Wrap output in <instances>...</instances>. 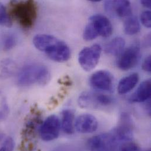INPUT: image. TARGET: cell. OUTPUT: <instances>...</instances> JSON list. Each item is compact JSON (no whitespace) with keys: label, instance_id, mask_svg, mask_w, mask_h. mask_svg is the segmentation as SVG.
<instances>
[{"label":"cell","instance_id":"13","mask_svg":"<svg viewBox=\"0 0 151 151\" xmlns=\"http://www.w3.org/2000/svg\"><path fill=\"white\" fill-rule=\"evenodd\" d=\"M151 81L150 79L145 80L138 86L137 91L130 98L132 102L141 103L149 100L151 98Z\"/></svg>","mask_w":151,"mask_h":151},{"label":"cell","instance_id":"1","mask_svg":"<svg viewBox=\"0 0 151 151\" xmlns=\"http://www.w3.org/2000/svg\"><path fill=\"white\" fill-rule=\"evenodd\" d=\"M11 17L14 18L24 28L29 29L34 25L38 14L36 3L33 1L11 2Z\"/></svg>","mask_w":151,"mask_h":151},{"label":"cell","instance_id":"7","mask_svg":"<svg viewBox=\"0 0 151 151\" xmlns=\"http://www.w3.org/2000/svg\"><path fill=\"white\" fill-rule=\"evenodd\" d=\"M140 57V46L135 42L123 52L117 61L118 67L122 71L134 68L138 63Z\"/></svg>","mask_w":151,"mask_h":151},{"label":"cell","instance_id":"22","mask_svg":"<svg viewBox=\"0 0 151 151\" xmlns=\"http://www.w3.org/2000/svg\"><path fill=\"white\" fill-rule=\"evenodd\" d=\"M9 112V108L6 100L3 99L0 106V121L5 119Z\"/></svg>","mask_w":151,"mask_h":151},{"label":"cell","instance_id":"15","mask_svg":"<svg viewBox=\"0 0 151 151\" xmlns=\"http://www.w3.org/2000/svg\"><path fill=\"white\" fill-rule=\"evenodd\" d=\"M61 126L63 131L67 134H72L75 129L74 112L70 109H65L62 112Z\"/></svg>","mask_w":151,"mask_h":151},{"label":"cell","instance_id":"5","mask_svg":"<svg viewBox=\"0 0 151 151\" xmlns=\"http://www.w3.org/2000/svg\"><path fill=\"white\" fill-rule=\"evenodd\" d=\"M44 52L50 59L58 63L68 61L71 56L69 47L58 38H56Z\"/></svg>","mask_w":151,"mask_h":151},{"label":"cell","instance_id":"21","mask_svg":"<svg viewBox=\"0 0 151 151\" xmlns=\"http://www.w3.org/2000/svg\"><path fill=\"white\" fill-rule=\"evenodd\" d=\"M17 42L15 37L12 35H7L3 41V48L5 51H9L13 48Z\"/></svg>","mask_w":151,"mask_h":151},{"label":"cell","instance_id":"2","mask_svg":"<svg viewBox=\"0 0 151 151\" xmlns=\"http://www.w3.org/2000/svg\"><path fill=\"white\" fill-rule=\"evenodd\" d=\"M50 73L46 66L32 64L28 65L19 72L17 81L19 85L28 86L34 83L44 85L50 79Z\"/></svg>","mask_w":151,"mask_h":151},{"label":"cell","instance_id":"18","mask_svg":"<svg viewBox=\"0 0 151 151\" xmlns=\"http://www.w3.org/2000/svg\"><path fill=\"white\" fill-rule=\"evenodd\" d=\"M124 31L126 34L134 35L140 31V24L138 18L135 16L128 17L124 22Z\"/></svg>","mask_w":151,"mask_h":151},{"label":"cell","instance_id":"8","mask_svg":"<svg viewBox=\"0 0 151 151\" xmlns=\"http://www.w3.org/2000/svg\"><path fill=\"white\" fill-rule=\"evenodd\" d=\"M90 84L94 89L110 91L112 89L113 78L110 73L100 70L94 73L90 78Z\"/></svg>","mask_w":151,"mask_h":151},{"label":"cell","instance_id":"6","mask_svg":"<svg viewBox=\"0 0 151 151\" xmlns=\"http://www.w3.org/2000/svg\"><path fill=\"white\" fill-rule=\"evenodd\" d=\"M61 129V121L58 117L51 115L45 119L40 127V137L45 141H53L58 137Z\"/></svg>","mask_w":151,"mask_h":151},{"label":"cell","instance_id":"28","mask_svg":"<svg viewBox=\"0 0 151 151\" xmlns=\"http://www.w3.org/2000/svg\"><path fill=\"white\" fill-rule=\"evenodd\" d=\"M3 137H4V134H2L1 132H0V141L2 139Z\"/></svg>","mask_w":151,"mask_h":151},{"label":"cell","instance_id":"3","mask_svg":"<svg viewBox=\"0 0 151 151\" xmlns=\"http://www.w3.org/2000/svg\"><path fill=\"white\" fill-rule=\"evenodd\" d=\"M78 102L81 108L98 109L111 105L113 102V99L106 94L84 92L79 95Z\"/></svg>","mask_w":151,"mask_h":151},{"label":"cell","instance_id":"26","mask_svg":"<svg viewBox=\"0 0 151 151\" xmlns=\"http://www.w3.org/2000/svg\"><path fill=\"white\" fill-rule=\"evenodd\" d=\"M142 69L147 73H151V57L148 56L147 58L145 59L142 64Z\"/></svg>","mask_w":151,"mask_h":151},{"label":"cell","instance_id":"12","mask_svg":"<svg viewBox=\"0 0 151 151\" xmlns=\"http://www.w3.org/2000/svg\"><path fill=\"white\" fill-rule=\"evenodd\" d=\"M105 7L108 12L121 18L129 17L132 14V6L128 1H107L105 3Z\"/></svg>","mask_w":151,"mask_h":151},{"label":"cell","instance_id":"25","mask_svg":"<svg viewBox=\"0 0 151 151\" xmlns=\"http://www.w3.org/2000/svg\"><path fill=\"white\" fill-rule=\"evenodd\" d=\"M120 151H141L139 147L135 143L127 142L120 148Z\"/></svg>","mask_w":151,"mask_h":151},{"label":"cell","instance_id":"20","mask_svg":"<svg viewBox=\"0 0 151 151\" xmlns=\"http://www.w3.org/2000/svg\"><path fill=\"white\" fill-rule=\"evenodd\" d=\"M99 36L98 32L95 29L91 23H88L84 28L83 38L86 41H92Z\"/></svg>","mask_w":151,"mask_h":151},{"label":"cell","instance_id":"9","mask_svg":"<svg viewBox=\"0 0 151 151\" xmlns=\"http://www.w3.org/2000/svg\"><path fill=\"white\" fill-rule=\"evenodd\" d=\"M114 141V138L111 134L98 135L89 139V151H112Z\"/></svg>","mask_w":151,"mask_h":151},{"label":"cell","instance_id":"19","mask_svg":"<svg viewBox=\"0 0 151 151\" xmlns=\"http://www.w3.org/2000/svg\"><path fill=\"white\" fill-rule=\"evenodd\" d=\"M12 24V18L4 5L0 2V25L10 27Z\"/></svg>","mask_w":151,"mask_h":151},{"label":"cell","instance_id":"23","mask_svg":"<svg viewBox=\"0 0 151 151\" xmlns=\"http://www.w3.org/2000/svg\"><path fill=\"white\" fill-rule=\"evenodd\" d=\"M141 21L142 24L147 28L151 27V12L150 11H144L141 15Z\"/></svg>","mask_w":151,"mask_h":151},{"label":"cell","instance_id":"11","mask_svg":"<svg viewBox=\"0 0 151 151\" xmlns=\"http://www.w3.org/2000/svg\"><path fill=\"white\" fill-rule=\"evenodd\" d=\"M98 123L96 118L90 114L79 115L75 121V129L81 134L92 133L98 128Z\"/></svg>","mask_w":151,"mask_h":151},{"label":"cell","instance_id":"14","mask_svg":"<svg viewBox=\"0 0 151 151\" xmlns=\"http://www.w3.org/2000/svg\"><path fill=\"white\" fill-rule=\"evenodd\" d=\"M139 81V75L134 73L120 80L118 85V91L121 95L126 94L132 90Z\"/></svg>","mask_w":151,"mask_h":151},{"label":"cell","instance_id":"17","mask_svg":"<svg viewBox=\"0 0 151 151\" xmlns=\"http://www.w3.org/2000/svg\"><path fill=\"white\" fill-rule=\"evenodd\" d=\"M17 70V65L14 61L9 58L0 61V79H7L13 76Z\"/></svg>","mask_w":151,"mask_h":151},{"label":"cell","instance_id":"10","mask_svg":"<svg viewBox=\"0 0 151 151\" xmlns=\"http://www.w3.org/2000/svg\"><path fill=\"white\" fill-rule=\"evenodd\" d=\"M89 23L92 24L98 32L99 36L109 37L112 33V25L107 17L102 14H95L89 18Z\"/></svg>","mask_w":151,"mask_h":151},{"label":"cell","instance_id":"4","mask_svg":"<svg viewBox=\"0 0 151 151\" xmlns=\"http://www.w3.org/2000/svg\"><path fill=\"white\" fill-rule=\"evenodd\" d=\"M101 52V47L98 44L82 49L78 55V61L82 69L86 71L93 70L99 62Z\"/></svg>","mask_w":151,"mask_h":151},{"label":"cell","instance_id":"27","mask_svg":"<svg viewBox=\"0 0 151 151\" xmlns=\"http://www.w3.org/2000/svg\"><path fill=\"white\" fill-rule=\"evenodd\" d=\"M141 3L145 7H147L148 8H151V1L150 0H142L141 1Z\"/></svg>","mask_w":151,"mask_h":151},{"label":"cell","instance_id":"24","mask_svg":"<svg viewBox=\"0 0 151 151\" xmlns=\"http://www.w3.org/2000/svg\"><path fill=\"white\" fill-rule=\"evenodd\" d=\"M14 142L12 138H7L1 147L0 148V151H14Z\"/></svg>","mask_w":151,"mask_h":151},{"label":"cell","instance_id":"16","mask_svg":"<svg viewBox=\"0 0 151 151\" xmlns=\"http://www.w3.org/2000/svg\"><path fill=\"white\" fill-rule=\"evenodd\" d=\"M125 41L122 37H116L110 41L105 47V52L111 56L120 55L124 50Z\"/></svg>","mask_w":151,"mask_h":151}]
</instances>
